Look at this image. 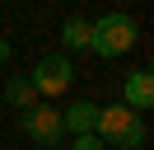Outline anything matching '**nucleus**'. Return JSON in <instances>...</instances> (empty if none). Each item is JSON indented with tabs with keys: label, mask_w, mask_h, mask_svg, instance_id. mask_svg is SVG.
<instances>
[{
	"label": "nucleus",
	"mask_w": 154,
	"mask_h": 150,
	"mask_svg": "<svg viewBox=\"0 0 154 150\" xmlns=\"http://www.w3.org/2000/svg\"><path fill=\"white\" fill-rule=\"evenodd\" d=\"M94 136L107 141V145H122V150H140V145H145V117H140L135 108H126V103L98 108Z\"/></svg>",
	"instance_id": "obj_1"
},
{
	"label": "nucleus",
	"mask_w": 154,
	"mask_h": 150,
	"mask_svg": "<svg viewBox=\"0 0 154 150\" xmlns=\"http://www.w3.org/2000/svg\"><path fill=\"white\" fill-rule=\"evenodd\" d=\"M135 19L131 14H103L94 24V38H89V47H94L98 56H126L135 47Z\"/></svg>",
	"instance_id": "obj_2"
},
{
	"label": "nucleus",
	"mask_w": 154,
	"mask_h": 150,
	"mask_svg": "<svg viewBox=\"0 0 154 150\" xmlns=\"http://www.w3.org/2000/svg\"><path fill=\"white\" fill-rule=\"evenodd\" d=\"M28 80H33V89H38V94H47V99L66 94V89H70V80H75V70H70V56H66V52L42 56V61H38V70H33Z\"/></svg>",
	"instance_id": "obj_3"
},
{
	"label": "nucleus",
	"mask_w": 154,
	"mask_h": 150,
	"mask_svg": "<svg viewBox=\"0 0 154 150\" xmlns=\"http://www.w3.org/2000/svg\"><path fill=\"white\" fill-rule=\"evenodd\" d=\"M23 131H28L38 145H56L61 141V112L51 108V103H33V108H23Z\"/></svg>",
	"instance_id": "obj_4"
},
{
	"label": "nucleus",
	"mask_w": 154,
	"mask_h": 150,
	"mask_svg": "<svg viewBox=\"0 0 154 150\" xmlns=\"http://www.w3.org/2000/svg\"><path fill=\"white\" fill-rule=\"evenodd\" d=\"M149 103H154V75H149V70H135L131 80H126V108L145 112Z\"/></svg>",
	"instance_id": "obj_5"
},
{
	"label": "nucleus",
	"mask_w": 154,
	"mask_h": 150,
	"mask_svg": "<svg viewBox=\"0 0 154 150\" xmlns=\"http://www.w3.org/2000/svg\"><path fill=\"white\" fill-rule=\"evenodd\" d=\"M94 122H98V108H94L89 99L70 103V108L61 112V127H66V131H75V136H79V131H94Z\"/></svg>",
	"instance_id": "obj_6"
},
{
	"label": "nucleus",
	"mask_w": 154,
	"mask_h": 150,
	"mask_svg": "<svg viewBox=\"0 0 154 150\" xmlns=\"http://www.w3.org/2000/svg\"><path fill=\"white\" fill-rule=\"evenodd\" d=\"M89 38H94V24H89V19H66V24H61V42H66L70 52H89Z\"/></svg>",
	"instance_id": "obj_7"
},
{
	"label": "nucleus",
	"mask_w": 154,
	"mask_h": 150,
	"mask_svg": "<svg viewBox=\"0 0 154 150\" xmlns=\"http://www.w3.org/2000/svg\"><path fill=\"white\" fill-rule=\"evenodd\" d=\"M5 103H14V108H33L38 103V89H33L28 75H14V80H5Z\"/></svg>",
	"instance_id": "obj_8"
},
{
	"label": "nucleus",
	"mask_w": 154,
	"mask_h": 150,
	"mask_svg": "<svg viewBox=\"0 0 154 150\" xmlns=\"http://www.w3.org/2000/svg\"><path fill=\"white\" fill-rule=\"evenodd\" d=\"M70 150H103V141H98L94 131H79V136H75V145H70Z\"/></svg>",
	"instance_id": "obj_9"
},
{
	"label": "nucleus",
	"mask_w": 154,
	"mask_h": 150,
	"mask_svg": "<svg viewBox=\"0 0 154 150\" xmlns=\"http://www.w3.org/2000/svg\"><path fill=\"white\" fill-rule=\"evenodd\" d=\"M10 61V42H5V38H0V66Z\"/></svg>",
	"instance_id": "obj_10"
}]
</instances>
